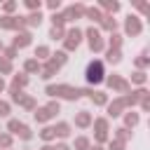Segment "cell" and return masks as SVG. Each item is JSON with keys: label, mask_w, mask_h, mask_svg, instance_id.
Here are the masks:
<instances>
[{"label": "cell", "mask_w": 150, "mask_h": 150, "mask_svg": "<svg viewBox=\"0 0 150 150\" xmlns=\"http://www.w3.org/2000/svg\"><path fill=\"white\" fill-rule=\"evenodd\" d=\"M38 136H40L45 143H52V141H56V136H54V129H52V127H42V129L38 131Z\"/></svg>", "instance_id": "obj_29"}, {"label": "cell", "mask_w": 150, "mask_h": 150, "mask_svg": "<svg viewBox=\"0 0 150 150\" xmlns=\"http://www.w3.org/2000/svg\"><path fill=\"white\" fill-rule=\"evenodd\" d=\"M40 150H54V145H49V143H45V145H42Z\"/></svg>", "instance_id": "obj_50"}, {"label": "cell", "mask_w": 150, "mask_h": 150, "mask_svg": "<svg viewBox=\"0 0 150 150\" xmlns=\"http://www.w3.org/2000/svg\"><path fill=\"white\" fill-rule=\"evenodd\" d=\"M47 61H49V63H52L54 68H61V66H63V63L68 61V54H66L63 49H61V52H52V56H49Z\"/></svg>", "instance_id": "obj_16"}, {"label": "cell", "mask_w": 150, "mask_h": 150, "mask_svg": "<svg viewBox=\"0 0 150 150\" xmlns=\"http://www.w3.org/2000/svg\"><path fill=\"white\" fill-rule=\"evenodd\" d=\"M131 5H134L138 12H143V14H148V12H150V5H148V2H143V0H134Z\"/></svg>", "instance_id": "obj_42"}, {"label": "cell", "mask_w": 150, "mask_h": 150, "mask_svg": "<svg viewBox=\"0 0 150 150\" xmlns=\"http://www.w3.org/2000/svg\"><path fill=\"white\" fill-rule=\"evenodd\" d=\"M84 9H87V5H82V2H75V5H70V7L63 12V16H66V23H68V21H77V19H82V16H84Z\"/></svg>", "instance_id": "obj_9"}, {"label": "cell", "mask_w": 150, "mask_h": 150, "mask_svg": "<svg viewBox=\"0 0 150 150\" xmlns=\"http://www.w3.org/2000/svg\"><path fill=\"white\" fill-rule=\"evenodd\" d=\"M141 30H143L141 16H136V14H129V16L124 19V33H127V35H131V38H136V35H141Z\"/></svg>", "instance_id": "obj_7"}, {"label": "cell", "mask_w": 150, "mask_h": 150, "mask_svg": "<svg viewBox=\"0 0 150 150\" xmlns=\"http://www.w3.org/2000/svg\"><path fill=\"white\" fill-rule=\"evenodd\" d=\"M122 61V49H105V63L117 66Z\"/></svg>", "instance_id": "obj_20"}, {"label": "cell", "mask_w": 150, "mask_h": 150, "mask_svg": "<svg viewBox=\"0 0 150 150\" xmlns=\"http://www.w3.org/2000/svg\"><path fill=\"white\" fill-rule=\"evenodd\" d=\"M12 70H14L12 61H7L5 56H0V77H2V75H12Z\"/></svg>", "instance_id": "obj_34"}, {"label": "cell", "mask_w": 150, "mask_h": 150, "mask_svg": "<svg viewBox=\"0 0 150 150\" xmlns=\"http://www.w3.org/2000/svg\"><path fill=\"white\" fill-rule=\"evenodd\" d=\"M103 82H105V84H108L112 91H120L122 96L131 91V84H129V80H127L124 75H117V73H112V75H108Z\"/></svg>", "instance_id": "obj_6"}, {"label": "cell", "mask_w": 150, "mask_h": 150, "mask_svg": "<svg viewBox=\"0 0 150 150\" xmlns=\"http://www.w3.org/2000/svg\"><path fill=\"white\" fill-rule=\"evenodd\" d=\"M9 150H12V148H9Z\"/></svg>", "instance_id": "obj_53"}, {"label": "cell", "mask_w": 150, "mask_h": 150, "mask_svg": "<svg viewBox=\"0 0 150 150\" xmlns=\"http://www.w3.org/2000/svg\"><path fill=\"white\" fill-rule=\"evenodd\" d=\"M84 77H87V82L89 84H101L103 80H105V70H103V61L101 59H94V61H89L87 63V68H84Z\"/></svg>", "instance_id": "obj_3"}, {"label": "cell", "mask_w": 150, "mask_h": 150, "mask_svg": "<svg viewBox=\"0 0 150 150\" xmlns=\"http://www.w3.org/2000/svg\"><path fill=\"white\" fill-rule=\"evenodd\" d=\"M2 49H5V45H2V42H0V54H2Z\"/></svg>", "instance_id": "obj_51"}, {"label": "cell", "mask_w": 150, "mask_h": 150, "mask_svg": "<svg viewBox=\"0 0 150 150\" xmlns=\"http://www.w3.org/2000/svg\"><path fill=\"white\" fill-rule=\"evenodd\" d=\"M63 35H66V28H56V26L49 28V38L52 40H63Z\"/></svg>", "instance_id": "obj_37"}, {"label": "cell", "mask_w": 150, "mask_h": 150, "mask_svg": "<svg viewBox=\"0 0 150 150\" xmlns=\"http://www.w3.org/2000/svg\"><path fill=\"white\" fill-rule=\"evenodd\" d=\"M12 143H14V136L7 134V131H2V136H0V150H9Z\"/></svg>", "instance_id": "obj_33"}, {"label": "cell", "mask_w": 150, "mask_h": 150, "mask_svg": "<svg viewBox=\"0 0 150 150\" xmlns=\"http://www.w3.org/2000/svg\"><path fill=\"white\" fill-rule=\"evenodd\" d=\"M89 145H91V141L87 136H77L73 141V150H89Z\"/></svg>", "instance_id": "obj_30"}, {"label": "cell", "mask_w": 150, "mask_h": 150, "mask_svg": "<svg viewBox=\"0 0 150 150\" xmlns=\"http://www.w3.org/2000/svg\"><path fill=\"white\" fill-rule=\"evenodd\" d=\"M40 68H42V63L35 61V59H26L23 61V73L26 75H40Z\"/></svg>", "instance_id": "obj_14"}, {"label": "cell", "mask_w": 150, "mask_h": 150, "mask_svg": "<svg viewBox=\"0 0 150 150\" xmlns=\"http://www.w3.org/2000/svg\"><path fill=\"white\" fill-rule=\"evenodd\" d=\"M49 21H52V26H56V28H66V16H63V12H54V14L49 16Z\"/></svg>", "instance_id": "obj_31"}, {"label": "cell", "mask_w": 150, "mask_h": 150, "mask_svg": "<svg viewBox=\"0 0 150 150\" xmlns=\"http://www.w3.org/2000/svg\"><path fill=\"white\" fill-rule=\"evenodd\" d=\"M138 122H141V115H138L136 110H127V112H124V127H127V129H134Z\"/></svg>", "instance_id": "obj_17"}, {"label": "cell", "mask_w": 150, "mask_h": 150, "mask_svg": "<svg viewBox=\"0 0 150 150\" xmlns=\"http://www.w3.org/2000/svg\"><path fill=\"white\" fill-rule=\"evenodd\" d=\"M16 7H19V2H14V0H12V2H5V5H2L0 9L5 12V16H9V14H12V12L16 9Z\"/></svg>", "instance_id": "obj_41"}, {"label": "cell", "mask_w": 150, "mask_h": 150, "mask_svg": "<svg viewBox=\"0 0 150 150\" xmlns=\"http://www.w3.org/2000/svg\"><path fill=\"white\" fill-rule=\"evenodd\" d=\"M56 73H59V68H54L49 61H45V63H42V68H40V77H42V80H52Z\"/></svg>", "instance_id": "obj_21"}, {"label": "cell", "mask_w": 150, "mask_h": 150, "mask_svg": "<svg viewBox=\"0 0 150 150\" xmlns=\"http://www.w3.org/2000/svg\"><path fill=\"white\" fill-rule=\"evenodd\" d=\"M33 42V35H30V30H16L14 33V40H12V47H16V49H23V47H28Z\"/></svg>", "instance_id": "obj_10"}, {"label": "cell", "mask_w": 150, "mask_h": 150, "mask_svg": "<svg viewBox=\"0 0 150 150\" xmlns=\"http://www.w3.org/2000/svg\"><path fill=\"white\" fill-rule=\"evenodd\" d=\"M94 138H96V145H103V143H108V141H110V136H108V134H96Z\"/></svg>", "instance_id": "obj_45"}, {"label": "cell", "mask_w": 150, "mask_h": 150, "mask_svg": "<svg viewBox=\"0 0 150 150\" xmlns=\"http://www.w3.org/2000/svg\"><path fill=\"white\" fill-rule=\"evenodd\" d=\"M42 23V12H30L26 16V28H38Z\"/></svg>", "instance_id": "obj_23"}, {"label": "cell", "mask_w": 150, "mask_h": 150, "mask_svg": "<svg viewBox=\"0 0 150 150\" xmlns=\"http://www.w3.org/2000/svg\"><path fill=\"white\" fill-rule=\"evenodd\" d=\"M12 112V103L9 101H0V117H9Z\"/></svg>", "instance_id": "obj_39"}, {"label": "cell", "mask_w": 150, "mask_h": 150, "mask_svg": "<svg viewBox=\"0 0 150 150\" xmlns=\"http://www.w3.org/2000/svg\"><path fill=\"white\" fill-rule=\"evenodd\" d=\"M112 138H117V141L127 143V141L131 138V131H129L127 127H117V129H115V136H112Z\"/></svg>", "instance_id": "obj_32"}, {"label": "cell", "mask_w": 150, "mask_h": 150, "mask_svg": "<svg viewBox=\"0 0 150 150\" xmlns=\"http://www.w3.org/2000/svg\"><path fill=\"white\" fill-rule=\"evenodd\" d=\"M89 150H105V148H103V145H96V143H94V145H89Z\"/></svg>", "instance_id": "obj_49"}, {"label": "cell", "mask_w": 150, "mask_h": 150, "mask_svg": "<svg viewBox=\"0 0 150 150\" xmlns=\"http://www.w3.org/2000/svg\"><path fill=\"white\" fill-rule=\"evenodd\" d=\"M45 94L52 96V101L56 98H63V101H77L82 98V89L80 87H73V84H47L45 87Z\"/></svg>", "instance_id": "obj_1"}, {"label": "cell", "mask_w": 150, "mask_h": 150, "mask_svg": "<svg viewBox=\"0 0 150 150\" xmlns=\"http://www.w3.org/2000/svg\"><path fill=\"white\" fill-rule=\"evenodd\" d=\"M21 127H23V122H21V120H14V117H9V120H7V134L16 136V134L21 131Z\"/></svg>", "instance_id": "obj_28"}, {"label": "cell", "mask_w": 150, "mask_h": 150, "mask_svg": "<svg viewBox=\"0 0 150 150\" xmlns=\"http://www.w3.org/2000/svg\"><path fill=\"white\" fill-rule=\"evenodd\" d=\"M82 96H87L94 105H108V94L105 91H98V89L87 87V89H82Z\"/></svg>", "instance_id": "obj_8"}, {"label": "cell", "mask_w": 150, "mask_h": 150, "mask_svg": "<svg viewBox=\"0 0 150 150\" xmlns=\"http://www.w3.org/2000/svg\"><path fill=\"white\" fill-rule=\"evenodd\" d=\"M26 7H28L30 12H40V7H42V2H40V0H26Z\"/></svg>", "instance_id": "obj_43"}, {"label": "cell", "mask_w": 150, "mask_h": 150, "mask_svg": "<svg viewBox=\"0 0 150 150\" xmlns=\"http://www.w3.org/2000/svg\"><path fill=\"white\" fill-rule=\"evenodd\" d=\"M52 129H54V136H56L59 141H66V138L73 134V129H70V124H68V122H56Z\"/></svg>", "instance_id": "obj_13"}, {"label": "cell", "mask_w": 150, "mask_h": 150, "mask_svg": "<svg viewBox=\"0 0 150 150\" xmlns=\"http://www.w3.org/2000/svg\"><path fill=\"white\" fill-rule=\"evenodd\" d=\"M84 35H87V45H89V49H91L94 54L105 52V40H103V35H101L98 26H89V28L84 30Z\"/></svg>", "instance_id": "obj_5"}, {"label": "cell", "mask_w": 150, "mask_h": 150, "mask_svg": "<svg viewBox=\"0 0 150 150\" xmlns=\"http://www.w3.org/2000/svg\"><path fill=\"white\" fill-rule=\"evenodd\" d=\"M98 9H105L108 16H112L115 12H120V2H115V0H103V2L98 5Z\"/></svg>", "instance_id": "obj_24"}, {"label": "cell", "mask_w": 150, "mask_h": 150, "mask_svg": "<svg viewBox=\"0 0 150 150\" xmlns=\"http://www.w3.org/2000/svg\"><path fill=\"white\" fill-rule=\"evenodd\" d=\"M91 127H94L96 134H108V131H110V122H108V117H96V120H91Z\"/></svg>", "instance_id": "obj_15"}, {"label": "cell", "mask_w": 150, "mask_h": 150, "mask_svg": "<svg viewBox=\"0 0 150 150\" xmlns=\"http://www.w3.org/2000/svg\"><path fill=\"white\" fill-rule=\"evenodd\" d=\"M16 54H19V49L9 45V47H5V49H2V54H0V56H5L7 61H14V59H16Z\"/></svg>", "instance_id": "obj_36"}, {"label": "cell", "mask_w": 150, "mask_h": 150, "mask_svg": "<svg viewBox=\"0 0 150 150\" xmlns=\"http://www.w3.org/2000/svg\"><path fill=\"white\" fill-rule=\"evenodd\" d=\"M105 45H108V49H122V35L120 33H110Z\"/></svg>", "instance_id": "obj_25"}, {"label": "cell", "mask_w": 150, "mask_h": 150, "mask_svg": "<svg viewBox=\"0 0 150 150\" xmlns=\"http://www.w3.org/2000/svg\"><path fill=\"white\" fill-rule=\"evenodd\" d=\"M82 38H84V30H80L77 26L66 28V35H63V52H66V54H68V52H75V49L80 47Z\"/></svg>", "instance_id": "obj_4"}, {"label": "cell", "mask_w": 150, "mask_h": 150, "mask_svg": "<svg viewBox=\"0 0 150 150\" xmlns=\"http://www.w3.org/2000/svg\"><path fill=\"white\" fill-rule=\"evenodd\" d=\"M19 105H21L23 110H30V112L38 108V103H35V98H33V96H23V101H21Z\"/></svg>", "instance_id": "obj_35"}, {"label": "cell", "mask_w": 150, "mask_h": 150, "mask_svg": "<svg viewBox=\"0 0 150 150\" xmlns=\"http://www.w3.org/2000/svg\"><path fill=\"white\" fill-rule=\"evenodd\" d=\"M54 150H73V148H70L68 143H63V141H59V143L54 145Z\"/></svg>", "instance_id": "obj_47"}, {"label": "cell", "mask_w": 150, "mask_h": 150, "mask_svg": "<svg viewBox=\"0 0 150 150\" xmlns=\"http://www.w3.org/2000/svg\"><path fill=\"white\" fill-rule=\"evenodd\" d=\"M124 148H127V143H122L117 138H110L108 141V150H124Z\"/></svg>", "instance_id": "obj_40"}, {"label": "cell", "mask_w": 150, "mask_h": 150, "mask_svg": "<svg viewBox=\"0 0 150 150\" xmlns=\"http://www.w3.org/2000/svg\"><path fill=\"white\" fill-rule=\"evenodd\" d=\"M28 82H30V77H28L26 73H14V75H12V84H9V89H19V91H23V87H28Z\"/></svg>", "instance_id": "obj_11"}, {"label": "cell", "mask_w": 150, "mask_h": 150, "mask_svg": "<svg viewBox=\"0 0 150 150\" xmlns=\"http://www.w3.org/2000/svg\"><path fill=\"white\" fill-rule=\"evenodd\" d=\"M138 103H141V110H143V112H148V110H150V94H145Z\"/></svg>", "instance_id": "obj_44"}, {"label": "cell", "mask_w": 150, "mask_h": 150, "mask_svg": "<svg viewBox=\"0 0 150 150\" xmlns=\"http://www.w3.org/2000/svg\"><path fill=\"white\" fill-rule=\"evenodd\" d=\"M49 56H52V49H49L47 45H38V47H35V56H33L35 61H40V63H42V61H47Z\"/></svg>", "instance_id": "obj_19"}, {"label": "cell", "mask_w": 150, "mask_h": 150, "mask_svg": "<svg viewBox=\"0 0 150 150\" xmlns=\"http://www.w3.org/2000/svg\"><path fill=\"white\" fill-rule=\"evenodd\" d=\"M7 89V82H5V77H0V94Z\"/></svg>", "instance_id": "obj_48"}, {"label": "cell", "mask_w": 150, "mask_h": 150, "mask_svg": "<svg viewBox=\"0 0 150 150\" xmlns=\"http://www.w3.org/2000/svg\"><path fill=\"white\" fill-rule=\"evenodd\" d=\"M59 7H61V0H49L47 2V9H52V12H59Z\"/></svg>", "instance_id": "obj_46"}, {"label": "cell", "mask_w": 150, "mask_h": 150, "mask_svg": "<svg viewBox=\"0 0 150 150\" xmlns=\"http://www.w3.org/2000/svg\"><path fill=\"white\" fill-rule=\"evenodd\" d=\"M59 112H61V103H59V101H49L47 105H38V108L33 110V120H35L38 124H47V122L54 120Z\"/></svg>", "instance_id": "obj_2"}, {"label": "cell", "mask_w": 150, "mask_h": 150, "mask_svg": "<svg viewBox=\"0 0 150 150\" xmlns=\"http://www.w3.org/2000/svg\"><path fill=\"white\" fill-rule=\"evenodd\" d=\"M84 16H87L89 21H94V23H101V19H103V12H101L98 7H87V9H84Z\"/></svg>", "instance_id": "obj_22"}, {"label": "cell", "mask_w": 150, "mask_h": 150, "mask_svg": "<svg viewBox=\"0 0 150 150\" xmlns=\"http://www.w3.org/2000/svg\"><path fill=\"white\" fill-rule=\"evenodd\" d=\"M91 112L89 110H80V112H75V127L77 129H87V127H91Z\"/></svg>", "instance_id": "obj_12"}, {"label": "cell", "mask_w": 150, "mask_h": 150, "mask_svg": "<svg viewBox=\"0 0 150 150\" xmlns=\"http://www.w3.org/2000/svg\"><path fill=\"white\" fill-rule=\"evenodd\" d=\"M148 63H150V59H148V49H143V52L138 54V59L134 61V66H136V70H145Z\"/></svg>", "instance_id": "obj_27"}, {"label": "cell", "mask_w": 150, "mask_h": 150, "mask_svg": "<svg viewBox=\"0 0 150 150\" xmlns=\"http://www.w3.org/2000/svg\"><path fill=\"white\" fill-rule=\"evenodd\" d=\"M0 136H2V131H0Z\"/></svg>", "instance_id": "obj_52"}, {"label": "cell", "mask_w": 150, "mask_h": 150, "mask_svg": "<svg viewBox=\"0 0 150 150\" xmlns=\"http://www.w3.org/2000/svg\"><path fill=\"white\" fill-rule=\"evenodd\" d=\"M16 136H19L21 141H30V138H33V131H30V127H28V124H23V127H21V131H19Z\"/></svg>", "instance_id": "obj_38"}, {"label": "cell", "mask_w": 150, "mask_h": 150, "mask_svg": "<svg viewBox=\"0 0 150 150\" xmlns=\"http://www.w3.org/2000/svg\"><path fill=\"white\" fill-rule=\"evenodd\" d=\"M145 82H148V75H145V70H134V73H131V82H129V84L145 87Z\"/></svg>", "instance_id": "obj_26"}, {"label": "cell", "mask_w": 150, "mask_h": 150, "mask_svg": "<svg viewBox=\"0 0 150 150\" xmlns=\"http://www.w3.org/2000/svg\"><path fill=\"white\" fill-rule=\"evenodd\" d=\"M101 28L108 30V33H117V21H115L112 16H108V14H103V19H101ZM101 28H98V30H101Z\"/></svg>", "instance_id": "obj_18"}]
</instances>
